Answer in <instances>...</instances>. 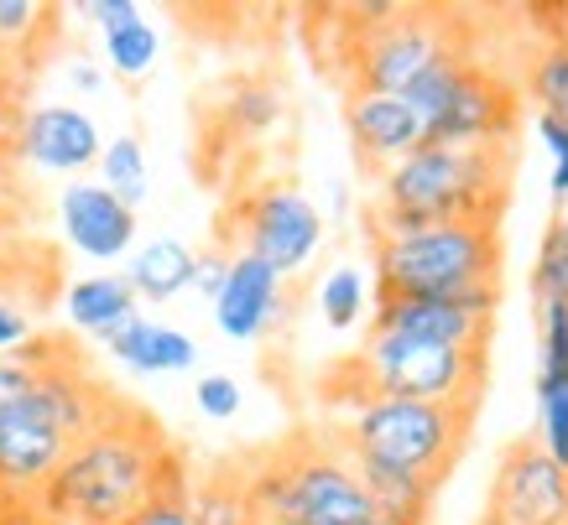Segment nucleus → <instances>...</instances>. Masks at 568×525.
Segmentation results:
<instances>
[{"instance_id": "obj_1", "label": "nucleus", "mask_w": 568, "mask_h": 525, "mask_svg": "<svg viewBox=\"0 0 568 525\" xmlns=\"http://www.w3.org/2000/svg\"><path fill=\"white\" fill-rule=\"evenodd\" d=\"M183 474L189 463L162 422L115 390L110 411L73 442L37 494V515L48 525H121Z\"/></svg>"}, {"instance_id": "obj_2", "label": "nucleus", "mask_w": 568, "mask_h": 525, "mask_svg": "<svg viewBox=\"0 0 568 525\" xmlns=\"http://www.w3.org/2000/svg\"><path fill=\"white\" fill-rule=\"evenodd\" d=\"M371 239H402L433 224H496L511 193L506 146H417L376 177Z\"/></svg>"}, {"instance_id": "obj_3", "label": "nucleus", "mask_w": 568, "mask_h": 525, "mask_svg": "<svg viewBox=\"0 0 568 525\" xmlns=\"http://www.w3.org/2000/svg\"><path fill=\"white\" fill-rule=\"evenodd\" d=\"M110 401H115V390L94 380L84 354L37 374L17 406L0 411V490L11 500L37 505V494L48 490L58 463L110 411Z\"/></svg>"}, {"instance_id": "obj_4", "label": "nucleus", "mask_w": 568, "mask_h": 525, "mask_svg": "<svg viewBox=\"0 0 568 525\" xmlns=\"http://www.w3.org/2000/svg\"><path fill=\"white\" fill-rule=\"evenodd\" d=\"M241 469L256 525H365L376 515L334 432H293L241 457Z\"/></svg>"}, {"instance_id": "obj_5", "label": "nucleus", "mask_w": 568, "mask_h": 525, "mask_svg": "<svg viewBox=\"0 0 568 525\" xmlns=\"http://www.w3.org/2000/svg\"><path fill=\"white\" fill-rule=\"evenodd\" d=\"M485 349H454V343L402 339V333H371L361 354L324 374L328 406H361L371 395L396 401H438V406H480Z\"/></svg>"}, {"instance_id": "obj_6", "label": "nucleus", "mask_w": 568, "mask_h": 525, "mask_svg": "<svg viewBox=\"0 0 568 525\" xmlns=\"http://www.w3.org/2000/svg\"><path fill=\"white\" fill-rule=\"evenodd\" d=\"M339 17V73L349 94H407L428 69L459 48V27L444 11H417L396 0H361Z\"/></svg>"}, {"instance_id": "obj_7", "label": "nucleus", "mask_w": 568, "mask_h": 525, "mask_svg": "<svg viewBox=\"0 0 568 525\" xmlns=\"http://www.w3.org/2000/svg\"><path fill=\"white\" fill-rule=\"evenodd\" d=\"M371 245L376 297H469L480 287H500L496 224H433Z\"/></svg>"}, {"instance_id": "obj_8", "label": "nucleus", "mask_w": 568, "mask_h": 525, "mask_svg": "<svg viewBox=\"0 0 568 525\" xmlns=\"http://www.w3.org/2000/svg\"><path fill=\"white\" fill-rule=\"evenodd\" d=\"M475 406H438V401H396V395H371L334 426L345 453L376 457L407 474H423L428 484H444L448 469L459 463L469 442Z\"/></svg>"}, {"instance_id": "obj_9", "label": "nucleus", "mask_w": 568, "mask_h": 525, "mask_svg": "<svg viewBox=\"0 0 568 525\" xmlns=\"http://www.w3.org/2000/svg\"><path fill=\"white\" fill-rule=\"evenodd\" d=\"M230 239V255H251L261 266H272L282 281L308 266L324 245V214L308 193L287 183H261L230 198L220 219V245Z\"/></svg>"}, {"instance_id": "obj_10", "label": "nucleus", "mask_w": 568, "mask_h": 525, "mask_svg": "<svg viewBox=\"0 0 568 525\" xmlns=\"http://www.w3.org/2000/svg\"><path fill=\"white\" fill-rule=\"evenodd\" d=\"M496 307H500V287H480L469 297H376L371 333H402V339L454 343V349H485Z\"/></svg>"}, {"instance_id": "obj_11", "label": "nucleus", "mask_w": 568, "mask_h": 525, "mask_svg": "<svg viewBox=\"0 0 568 525\" xmlns=\"http://www.w3.org/2000/svg\"><path fill=\"white\" fill-rule=\"evenodd\" d=\"M485 509L511 525H568V474L532 437H521L500 457Z\"/></svg>"}, {"instance_id": "obj_12", "label": "nucleus", "mask_w": 568, "mask_h": 525, "mask_svg": "<svg viewBox=\"0 0 568 525\" xmlns=\"http://www.w3.org/2000/svg\"><path fill=\"white\" fill-rule=\"evenodd\" d=\"M517 131V94L500 84L490 69L465 63L459 84L428 125L423 146H506Z\"/></svg>"}, {"instance_id": "obj_13", "label": "nucleus", "mask_w": 568, "mask_h": 525, "mask_svg": "<svg viewBox=\"0 0 568 525\" xmlns=\"http://www.w3.org/2000/svg\"><path fill=\"white\" fill-rule=\"evenodd\" d=\"M11 152H17V162H27L37 172L79 177V172L100 162L104 141L100 125L79 104H32V110H21L17 131H11Z\"/></svg>"}, {"instance_id": "obj_14", "label": "nucleus", "mask_w": 568, "mask_h": 525, "mask_svg": "<svg viewBox=\"0 0 568 525\" xmlns=\"http://www.w3.org/2000/svg\"><path fill=\"white\" fill-rule=\"evenodd\" d=\"M58 224L63 239L89 260H121L136 239V208H125L115 193H104L89 177H73L58 193Z\"/></svg>"}, {"instance_id": "obj_15", "label": "nucleus", "mask_w": 568, "mask_h": 525, "mask_svg": "<svg viewBox=\"0 0 568 525\" xmlns=\"http://www.w3.org/2000/svg\"><path fill=\"white\" fill-rule=\"evenodd\" d=\"M345 125L361 167L376 177L423 146V120L407 104V94H345Z\"/></svg>"}, {"instance_id": "obj_16", "label": "nucleus", "mask_w": 568, "mask_h": 525, "mask_svg": "<svg viewBox=\"0 0 568 525\" xmlns=\"http://www.w3.org/2000/svg\"><path fill=\"white\" fill-rule=\"evenodd\" d=\"M287 318V291L272 266H261L251 255H230V276H224L220 297H214V322L224 339L256 343L266 328Z\"/></svg>"}, {"instance_id": "obj_17", "label": "nucleus", "mask_w": 568, "mask_h": 525, "mask_svg": "<svg viewBox=\"0 0 568 525\" xmlns=\"http://www.w3.org/2000/svg\"><path fill=\"white\" fill-rule=\"evenodd\" d=\"M104 354H115L125 370L136 374H178V370H193L199 364V343L183 333V328H168L156 318H131L121 322L115 333H104Z\"/></svg>"}, {"instance_id": "obj_18", "label": "nucleus", "mask_w": 568, "mask_h": 525, "mask_svg": "<svg viewBox=\"0 0 568 525\" xmlns=\"http://www.w3.org/2000/svg\"><path fill=\"white\" fill-rule=\"evenodd\" d=\"M136 291H131V281H125L121 271H104V276H84V281H73L69 291H63V312H69V322L79 328V333H94V339H104V333H115L121 322L136 318Z\"/></svg>"}, {"instance_id": "obj_19", "label": "nucleus", "mask_w": 568, "mask_h": 525, "mask_svg": "<svg viewBox=\"0 0 568 525\" xmlns=\"http://www.w3.org/2000/svg\"><path fill=\"white\" fill-rule=\"evenodd\" d=\"M193 255L199 250H189V245L173 235L146 239L121 276L131 281L136 302H173V297H183V291L193 287Z\"/></svg>"}, {"instance_id": "obj_20", "label": "nucleus", "mask_w": 568, "mask_h": 525, "mask_svg": "<svg viewBox=\"0 0 568 525\" xmlns=\"http://www.w3.org/2000/svg\"><path fill=\"white\" fill-rule=\"evenodd\" d=\"M355 478H361L365 500L376 515H392V521H423L428 525V509H433V494L438 484H428L423 474H407V469H392V463H376V457H355Z\"/></svg>"}, {"instance_id": "obj_21", "label": "nucleus", "mask_w": 568, "mask_h": 525, "mask_svg": "<svg viewBox=\"0 0 568 525\" xmlns=\"http://www.w3.org/2000/svg\"><path fill=\"white\" fill-rule=\"evenodd\" d=\"M282 115H287V100H282V89H276L272 79H235V84L220 94V104H214L220 131L235 141L272 136L276 125H282Z\"/></svg>"}, {"instance_id": "obj_22", "label": "nucleus", "mask_w": 568, "mask_h": 525, "mask_svg": "<svg viewBox=\"0 0 568 525\" xmlns=\"http://www.w3.org/2000/svg\"><path fill=\"white\" fill-rule=\"evenodd\" d=\"M189 515L193 525H256L245 505V469L241 457L214 463L204 478H189Z\"/></svg>"}, {"instance_id": "obj_23", "label": "nucleus", "mask_w": 568, "mask_h": 525, "mask_svg": "<svg viewBox=\"0 0 568 525\" xmlns=\"http://www.w3.org/2000/svg\"><path fill=\"white\" fill-rule=\"evenodd\" d=\"M100 187H104V193H115L125 208L146 204L152 172H146V146H141L136 136L104 141V152H100Z\"/></svg>"}, {"instance_id": "obj_24", "label": "nucleus", "mask_w": 568, "mask_h": 525, "mask_svg": "<svg viewBox=\"0 0 568 525\" xmlns=\"http://www.w3.org/2000/svg\"><path fill=\"white\" fill-rule=\"evenodd\" d=\"M537 447L568 474V374L537 380Z\"/></svg>"}, {"instance_id": "obj_25", "label": "nucleus", "mask_w": 568, "mask_h": 525, "mask_svg": "<svg viewBox=\"0 0 568 525\" xmlns=\"http://www.w3.org/2000/svg\"><path fill=\"white\" fill-rule=\"evenodd\" d=\"M156 52H162V37H156V27L146 17L104 37V63L121 73V79H146L156 63Z\"/></svg>"}, {"instance_id": "obj_26", "label": "nucleus", "mask_w": 568, "mask_h": 525, "mask_svg": "<svg viewBox=\"0 0 568 525\" xmlns=\"http://www.w3.org/2000/svg\"><path fill=\"white\" fill-rule=\"evenodd\" d=\"M318 312H324L328 328H355L365 318V276L355 266H334L324 276V287H318Z\"/></svg>"}, {"instance_id": "obj_27", "label": "nucleus", "mask_w": 568, "mask_h": 525, "mask_svg": "<svg viewBox=\"0 0 568 525\" xmlns=\"http://www.w3.org/2000/svg\"><path fill=\"white\" fill-rule=\"evenodd\" d=\"M532 100L542 104L537 115L558 120L568 131V42H552V48L532 63Z\"/></svg>"}, {"instance_id": "obj_28", "label": "nucleus", "mask_w": 568, "mask_h": 525, "mask_svg": "<svg viewBox=\"0 0 568 525\" xmlns=\"http://www.w3.org/2000/svg\"><path fill=\"white\" fill-rule=\"evenodd\" d=\"M537 380H558L568 374V307L564 302H537Z\"/></svg>"}, {"instance_id": "obj_29", "label": "nucleus", "mask_w": 568, "mask_h": 525, "mask_svg": "<svg viewBox=\"0 0 568 525\" xmlns=\"http://www.w3.org/2000/svg\"><path fill=\"white\" fill-rule=\"evenodd\" d=\"M532 291L537 302L568 307V245L558 235H542V250H537V266H532Z\"/></svg>"}, {"instance_id": "obj_30", "label": "nucleus", "mask_w": 568, "mask_h": 525, "mask_svg": "<svg viewBox=\"0 0 568 525\" xmlns=\"http://www.w3.org/2000/svg\"><path fill=\"white\" fill-rule=\"evenodd\" d=\"M537 141L548 146V193H552V208H568V131L558 120L537 115Z\"/></svg>"}, {"instance_id": "obj_31", "label": "nucleus", "mask_w": 568, "mask_h": 525, "mask_svg": "<svg viewBox=\"0 0 568 525\" xmlns=\"http://www.w3.org/2000/svg\"><path fill=\"white\" fill-rule=\"evenodd\" d=\"M121 525H193V515H189V474L173 478L162 494H152V500H146V505H141L131 521H121Z\"/></svg>"}, {"instance_id": "obj_32", "label": "nucleus", "mask_w": 568, "mask_h": 525, "mask_svg": "<svg viewBox=\"0 0 568 525\" xmlns=\"http://www.w3.org/2000/svg\"><path fill=\"white\" fill-rule=\"evenodd\" d=\"M193 401H199V411H204V416L230 422V416L241 411V385H235L230 374H204V380L193 385Z\"/></svg>"}, {"instance_id": "obj_33", "label": "nucleus", "mask_w": 568, "mask_h": 525, "mask_svg": "<svg viewBox=\"0 0 568 525\" xmlns=\"http://www.w3.org/2000/svg\"><path fill=\"white\" fill-rule=\"evenodd\" d=\"M37 333V318H32V307L17 302V297H0V359L6 354H17L21 343Z\"/></svg>"}, {"instance_id": "obj_34", "label": "nucleus", "mask_w": 568, "mask_h": 525, "mask_svg": "<svg viewBox=\"0 0 568 525\" xmlns=\"http://www.w3.org/2000/svg\"><path fill=\"white\" fill-rule=\"evenodd\" d=\"M224 276H230V250H199L193 255V291H204L209 302L220 297V287H224Z\"/></svg>"}, {"instance_id": "obj_35", "label": "nucleus", "mask_w": 568, "mask_h": 525, "mask_svg": "<svg viewBox=\"0 0 568 525\" xmlns=\"http://www.w3.org/2000/svg\"><path fill=\"white\" fill-rule=\"evenodd\" d=\"M84 17L110 37V32H121V27H131V21H141V6L136 0H84Z\"/></svg>"}, {"instance_id": "obj_36", "label": "nucleus", "mask_w": 568, "mask_h": 525, "mask_svg": "<svg viewBox=\"0 0 568 525\" xmlns=\"http://www.w3.org/2000/svg\"><path fill=\"white\" fill-rule=\"evenodd\" d=\"M37 374H42V370H32V364H21L17 354H11V359H0V411H6V406H17L21 395L32 390Z\"/></svg>"}, {"instance_id": "obj_37", "label": "nucleus", "mask_w": 568, "mask_h": 525, "mask_svg": "<svg viewBox=\"0 0 568 525\" xmlns=\"http://www.w3.org/2000/svg\"><path fill=\"white\" fill-rule=\"evenodd\" d=\"M0 525H48V521L37 515V505H27V500H11V494L0 490Z\"/></svg>"}, {"instance_id": "obj_38", "label": "nucleus", "mask_w": 568, "mask_h": 525, "mask_svg": "<svg viewBox=\"0 0 568 525\" xmlns=\"http://www.w3.org/2000/svg\"><path fill=\"white\" fill-rule=\"evenodd\" d=\"M69 84L79 89V94H100V89H104V73L94 69V63H84V58H73V63H69Z\"/></svg>"}, {"instance_id": "obj_39", "label": "nucleus", "mask_w": 568, "mask_h": 525, "mask_svg": "<svg viewBox=\"0 0 568 525\" xmlns=\"http://www.w3.org/2000/svg\"><path fill=\"white\" fill-rule=\"evenodd\" d=\"M11 131H17V125H0V177H11V167H17V152H11Z\"/></svg>"}, {"instance_id": "obj_40", "label": "nucleus", "mask_w": 568, "mask_h": 525, "mask_svg": "<svg viewBox=\"0 0 568 525\" xmlns=\"http://www.w3.org/2000/svg\"><path fill=\"white\" fill-rule=\"evenodd\" d=\"M365 525H423V521H392V515H371Z\"/></svg>"}, {"instance_id": "obj_41", "label": "nucleus", "mask_w": 568, "mask_h": 525, "mask_svg": "<svg viewBox=\"0 0 568 525\" xmlns=\"http://www.w3.org/2000/svg\"><path fill=\"white\" fill-rule=\"evenodd\" d=\"M475 525H511V521H500L496 509H485V515H480V521H475Z\"/></svg>"}, {"instance_id": "obj_42", "label": "nucleus", "mask_w": 568, "mask_h": 525, "mask_svg": "<svg viewBox=\"0 0 568 525\" xmlns=\"http://www.w3.org/2000/svg\"><path fill=\"white\" fill-rule=\"evenodd\" d=\"M0 229H11V219H6V214H0Z\"/></svg>"}]
</instances>
